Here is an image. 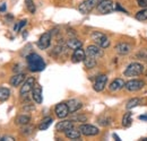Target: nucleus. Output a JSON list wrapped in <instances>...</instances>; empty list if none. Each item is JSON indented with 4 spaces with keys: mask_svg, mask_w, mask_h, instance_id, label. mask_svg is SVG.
<instances>
[{
    "mask_svg": "<svg viewBox=\"0 0 147 141\" xmlns=\"http://www.w3.org/2000/svg\"><path fill=\"white\" fill-rule=\"evenodd\" d=\"M6 10V3H2L1 6H0V13H2V11H5Z\"/></svg>",
    "mask_w": 147,
    "mask_h": 141,
    "instance_id": "obj_38",
    "label": "nucleus"
},
{
    "mask_svg": "<svg viewBox=\"0 0 147 141\" xmlns=\"http://www.w3.org/2000/svg\"><path fill=\"white\" fill-rule=\"evenodd\" d=\"M0 140H6V141H14L15 139L13 138V137H2V138H0Z\"/></svg>",
    "mask_w": 147,
    "mask_h": 141,
    "instance_id": "obj_37",
    "label": "nucleus"
},
{
    "mask_svg": "<svg viewBox=\"0 0 147 141\" xmlns=\"http://www.w3.org/2000/svg\"><path fill=\"white\" fill-rule=\"evenodd\" d=\"M86 55L92 56L94 59H100L104 55V51L98 45H88L86 49Z\"/></svg>",
    "mask_w": 147,
    "mask_h": 141,
    "instance_id": "obj_8",
    "label": "nucleus"
},
{
    "mask_svg": "<svg viewBox=\"0 0 147 141\" xmlns=\"http://www.w3.org/2000/svg\"><path fill=\"white\" fill-rule=\"evenodd\" d=\"M66 46L70 50H76V49H79L83 46V42L78 38H69L66 43Z\"/></svg>",
    "mask_w": 147,
    "mask_h": 141,
    "instance_id": "obj_20",
    "label": "nucleus"
},
{
    "mask_svg": "<svg viewBox=\"0 0 147 141\" xmlns=\"http://www.w3.org/2000/svg\"><path fill=\"white\" fill-rule=\"evenodd\" d=\"M25 5H26V8L27 10L31 13V14H34L36 8H35V5L33 2V0H25Z\"/></svg>",
    "mask_w": 147,
    "mask_h": 141,
    "instance_id": "obj_30",
    "label": "nucleus"
},
{
    "mask_svg": "<svg viewBox=\"0 0 147 141\" xmlns=\"http://www.w3.org/2000/svg\"><path fill=\"white\" fill-rule=\"evenodd\" d=\"M53 122V119L52 117H50V116H48V117H44L41 122H40V125H38V130H41V131H43V130H47V129H49V126L52 124Z\"/></svg>",
    "mask_w": 147,
    "mask_h": 141,
    "instance_id": "obj_22",
    "label": "nucleus"
},
{
    "mask_svg": "<svg viewBox=\"0 0 147 141\" xmlns=\"http://www.w3.org/2000/svg\"><path fill=\"white\" fill-rule=\"evenodd\" d=\"M91 38L102 49H107V48L110 46V40L107 37L105 34H103L101 32H92Z\"/></svg>",
    "mask_w": 147,
    "mask_h": 141,
    "instance_id": "obj_2",
    "label": "nucleus"
},
{
    "mask_svg": "<svg viewBox=\"0 0 147 141\" xmlns=\"http://www.w3.org/2000/svg\"><path fill=\"white\" fill-rule=\"evenodd\" d=\"M145 86V83L139 79H131L125 84V87L129 91H138Z\"/></svg>",
    "mask_w": 147,
    "mask_h": 141,
    "instance_id": "obj_9",
    "label": "nucleus"
},
{
    "mask_svg": "<svg viewBox=\"0 0 147 141\" xmlns=\"http://www.w3.org/2000/svg\"><path fill=\"white\" fill-rule=\"evenodd\" d=\"M96 9L100 14H110L111 11L114 10V3L112 0H100L96 6Z\"/></svg>",
    "mask_w": 147,
    "mask_h": 141,
    "instance_id": "obj_4",
    "label": "nucleus"
},
{
    "mask_svg": "<svg viewBox=\"0 0 147 141\" xmlns=\"http://www.w3.org/2000/svg\"><path fill=\"white\" fill-rule=\"evenodd\" d=\"M125 84H126V83H125L123 79L117 78V79H114V80L111 83L109 88H110L111 91H118V90H120V89H122L125 87Z\"/></svg>",
    "mask_w": 147,
    "mask_h": 141,
    "instance_id": "obj_18",
    "label": "nucleus"
},
{
    "mask_svg": "<svg viewBox=\"0 0 147 141\" xmlns=\"http://www.w3.org/2000/svg\"><path fill=\"white\" fill-rule=\"evenodd\" d=\"M83 62H84V64H85V67L87 69H93L96 66V59H94L92 56H88V55L85 56V59H84Z\"/></svg>",
    "mask_w": 147,
    "mask_h": 141,
    "instance_id": "obj_24",
    "label": "nucleus"
},
{
    "mask_svg": "<svg viewBox=\"0 0 147 141\" xmlns=\"http://www.w3.org/2000/svg\"><path fill=\"white\" fill-rule=\"evenodd\" d=\"M33 130H34L33 126H28V124H26V125H23V128H22V133L25 134V136H30Z\"/></svg>",
    "mask_w": 147,
    "mask_h": 141,
    "instance_id": "obj_31",
    "label": "nucleus"
},
{
    "mask_svg": "<svg viewBox=\"0 0 147 141\" xmlns=\"http://www.w3.org/2000/svg\"><path fill=\"white\" fill-rule=\"evenodd\" d=\"M35 84V79L33 77H28L24 83H23V86L20 88V96L22 97H27V95L32 91L33 86Z\"/></svg>",
    "mask_w": 147,
    "mask_h": 141,
    "instance_id": "obj_6",
    "label": "nucleus"
},
{
    "mask_svg": "<svg viewBox=\"0 0 147 141\" xmlns=\"http://www.w3.org/2000/svg\"><path fill=\"white\" fill-rule=\"evenodd\" d=\"M70 128H74V121H71V120L60 121V122H58L57 125H55V130L58 132H65V131H67Z\"/></svg>",
    "mask_w": 147,
    "mask_h": 141,
    "instance_id": "obj_15",
    "label": "nucleus"
},
{
    "mask_svg": "<svg viewBox=\"0 0 147 141\" xmlns=\"http://www.w3.org/2000/svg\"><path fill=\"white\" fill-rule=\"evenodd\" d=\"M85 56H86V52H85L82 48L76 49V50H74V53H73V55H71V61H73L74 63L83 62L84 59H85Z\"/></svg>",
    "mask_w": 147,
    "mask_h": 141,
    "instance_id": "obj_14",
    "label": "nucleus"
},
{
    "mask_svg": "<svg viewBox=\"0 0 147 141\" xmlns=\"http://www.w3.org/2000/svg\"><path fill=\"white\" fill-rule=\"evenodd\" d=\"M97 3H98V0H85L78 6V10L84 15L90 14L93 9L97 6Z\"/></svg>",
    "mask_w": 147,
    "mask_h": 141,
    "instance_id": "obj_5",
    "label": "nucleus"
},
{
    "mask_svg": "<svg viewBox=\"0 0 147 141\" xmlns=\"http://www.w3.org/2000/svg\"><path fill=\"white\" fill-rule=\"evenodd\" d=\"M25 73H16V75H14L11 78H10V80H9V84L11 85V86H14V87H18L19 85H22L24 81H25Z\"/></svg>",
    "mask_w": 147,
    "mask_h": 141,
    "instance_id": "obj_16",
    "label": "nucleus"
},
{
    "mask_svg": "<svg viewBox=\"0 0 147 141\" xmlns=\"http://www.w3.org/2000/svg\"><path fill=\"white\" fill-rule=\"evenodd\" d=\"M131 113L130 112H127L125 115H123V117H122V125L125 126V128H129L130 125H131Z\"/></svg>",
    "mask_w": 147,
    "mask_h": 141,
    "instance_id": "obj_26",
    "label": "nucleus"
},
{
    "mask_svg": "<svg viewBox=\"0 0 147 141\" xmlns=\"http://www.w3.org/2000/svg\"><path fill=\"white\" fill-rule=\"evenodd\" d=\"M26 61H27V66L28 69L32 72H38L45 69V62L42 59V56H40L36 53H31L26 56Z\"/></svg>",
    "mask_w": 147,
    "mask_h": 141,
    "instance_id": "obj_1",
    "label": "nucleus"
},
{
    "mask_svg": "<svg viewBox=\"0 0 147 141\" xmlns=\"http://www.w3.org/2000/svg\"><path fill=\"white\" fill-rule=\"evenodd\" d=\"M107 83H108V77H107L105 75H101V76H98V77L95 79V83H94L93 88H94L95 91L100 93V91H102L103 89L105 88Z\"/></svg>",
    "mask_w": 147,
    "mask_h": 141,
    "instance_id": "obj_12",
    "label": "nucleus"
},
{
    "mask_svg": "<svg viewBox=\"0 0 147 141\" xmlns=\"http://www.w3.org/2000/svg\"><path fill=\"white\" fill-rule=\"evenodd\" d=\"M79 131L82 134L86 136V137H93V136H97L100 133V130L91 124H82L79 126Z\"/></svg>",
    "mask_w": 147,
    "mask_h": 141,
    "instance_id": "obj_7",
    "label": "nucleus"
},
{
    "mask_svg": "<svg viewBox=\"0 0 147 141\" xmlns=\"http://www.w3.org/2000/svg\"><path fill=\"white\" fill-rule=\"evenodd\" d=\"M65 134H66V137L68 138V139H71V140H77V139H79L80 138V131L79 130H77V129H75V128H70V129H68L67 131H65Z\"/></svg>",
    "mask_w": 147,
    "mask_h": 141,
    "instance_id": "obj_21",
    "label": "nucleus"
},
{
    "mask_svg": "<svg viewBox=\"0 0 147 141\" xmlns=\"http://www.w3.org/2000/svg\"><path fill=\"white\" fill-rule=\"evenodd\" d=\"M144 72V66L139 62H132L130 63L125 70V76L126 77H136L139 76Z\"/></svg>",
    "mask_w": 147,
    "mask_h": 141,
    "instance_id": "obj_3",
    "label": "nucleus"
},
{
    "mask_svg": "<svg viewBox=\"0 0 147 141\" xmlns=\"http://www.w3.org/2000/svg\"><path fill=\"white\" fill-rule=\"evenodd\" d=\"M67 51L66 50V48L65 46H61V45H58V46H55V50H53V53L57 54V55H61L62 53H65Z\"/></svg>",
    "mask_w": 147,
    "mask_h": 141,
    "instance_id": "obj_34",
    "label": "nucleus"
},
{
    "mask_svg": "<svg viewBox=\"0 0 147 141\" xmlns=\"http://www.w3.org/2000/svg\"><path fill=\"white\" fill-rule=\"evenodd\" d=\"M55 115H57V117H59V119L67 117L68 114H69V109H68L67 103H59V104H57L55 107Z\"/></svg>",
    "mask_w": 147,
    "mask_h": 141,
    "instance_id": "obj_11",
    "label": "nucleus"
},
{
    "mask_svg": "<svg viewBox=\"0 0 147 141\" xmlns=\"http://www.w3.org/2000/svg\"><path fill=\"white\" fill-rule=\"evenodd\" d=\"M97 122L102 126H108V125H110L112 123V119L109 117V116H103V117H100Z\"/></svg>",
    "mask_w": 147,
    "mask_h": 141,
    "instance_id": "obj_29",
    "label": "nucleus"
},
{
    "mask_svg": "<svg viewBox=\"0 0 147 141\" xmlns=\"http://www.w3.org/2000/svg\"><path fill=\"white\" fill-rule=\"evenodd\" d=\"M115 51L120 55H127L131 51V46L129 44H127V43L122 42V43H119V44L115 45Z\"/></svg>",
    "mask_w": 147,
    "mask_h": 141,
    "instance_id": "obj_17",
    "label": "nucleus"
},
{
    "mask_svg": "<svg viewBox=\"0 0 147 141\" xmlns=\"http://www.w3.org/2000/svg\"><path fill=\"white\" fill-rule=\"evenodd\" d=\"M140 103H142V99H139V98H132V99H130L128 103H127L126 108H127V109H131V108L138 106Z\"/></svg>",
    "mask_w": 147,
    "mask_h": 141,
    "instance_id": "obj_27",
    "label": "nucleus"
},
{
    "mask_svg": "<svg viewBox=\"0 0 147 141\" xmlns=\"http://www.w3.org/2000/svg\"><path fill=\"white\" fill-rule=\"evenodd\" d=\"M71 121H74V122H86L87 121V116H85V115H76V116H73Z\"/></svg>",
    "mask_w": 147,
    "mask_h": 141,
    "instance_id": "obj_33",
    "label": "nucleus"
},
{
    "mask_svg": "<svg viewBox=\"0 0 147 141\" xmlns=\"http://www.w3.org/2000/svg\"><path fill=\"white\" fill-rule=\"evenodd\" d=\"M32 97L34 99V102L37 104H41L42 101H43V97H42V87L40 84H34L33 89H32Z\"/></svg>",
    "mask_w": 147,
    "mask_h": 141,
    "instance_id": "obj_13",
    "label": "nucleus"
},
{
    "mask_svg": "<svg viewBox=\"0 0 147 141\" xmlns=\"http://www.w3.org/2000/svg\"><path fill=\"white\" fill-rule=\"evenodd\" d=\"M138 2V6L142 7V8H146L147 7V0H137Z\"/></svg>",
    "mask_w": 147,
    "mask_h": 141,
    "instance_id": "obj_36",
    "label": "nucleus"
},
{
    "mask_svg": "<svg viewBox=\"0 0 147 141\" xmlns=\"http://www.w3.org/2000/svg\"><path fill=\"white\" fill-rule=\"evenodd\" d=\"M10 97V90L6 87H0V102H5Z\"/></svg>",
    "mask_w": 147,
    "mask_h": 141,
    "instance_id": "obj_25",
    "label": "nucleus"
},
{
    "mask_svg": "<svg viewBox=\"0 0 147 141\" xmlns=\"http://www.w3.org/2000/svg\"><path fill=\"white\" fill-rule=\"evenodd\" d=\"M137 58H139V59H143V60H147V49L140 50L139 52L137 53Z\"/></svg>",
    "mask_w": 147,
    "mask_h": 141,
    "instance_id": "obj_35",
    "label": "nucleus"
},
{
    "mask_svg": "<svg viewBox=\"0 0 147 141\" xmlns=\"http://www.w3.org/2000/svg\"><path fill=\"white\" fill-rule=\"evenodd\" d=\"M139 119L140 120H144V121H147V115H140Z\"/></svg>",
    "mask_w": 147,
    "mask_h": 141,
    "instance_id": "obj_39",
    "label": "nucleus"
},
{
    "mask_svg": "<svg viewBox=\"0 0 147 141\" xmlns=\"http://www.w3.org/2000/svg\"><path fill=\"white\" fill-rule=\"evenodd\" d=\"M136 19L139 20V21H144V20H147V8L138 11L136 14Z\"/></svg>",
    "mask_w": 147,
    "mask_h": 141,
    "instance_id": "obj_28",
    "label": "nucleus"
},
{
    "mask_svg": "<svg viewBox=\"0 0 147 141\" xmlns=\"http://www.w3.org/2000/svg\"><path fill=\"white\" fill-rule=\"evenodd\" d=\"M51 45V32H47L42 34L37 41V46L41 50H47Z\"/></svg>",
    "mask_w": 147,
    "mask_h": 141,
    "instance_id": "obj_10",
    "label": "nucleus"
},
{
    "mask_svg": "<svg viewBox=\"0 0 147 141\" xmlns=\"http://www.w3.org/2000/svg\"><path fill=\"white\" fill-rule=\"evenodd\" d=\"M30 122H31V117L28 115H18L15 120V123L17 125H22V126L28 124Z\"/></svg>",
    "mask_w": 147,
    "mask_h": 141,
    "instance_id": "obj_23",
    "label": "nucleus"
},
{
    "mask_svg": "<svg viewBox=\"0 0 147 141\" xmlns=\"http://www.w3.org/2000/svg\"><path fill=\"white\" fill-rule=\"evenodd\" d=\"M27 24V20L26 19H23V20H20V21H18L16 25H15V27H14V31L15 32H18V31H20L25 25Z\"/></svg>",
    "mask_w": 147,
    "mask_h": 141,
    "instance_id": "obj_32",
    "label": "nucleus"
},
{
    "mask_svg": "<svg viewBox=\"0 0 147 141\" xmlns=\"http://www.w3.org/2000/svg\"><path fill=\"white\" fill-rule=\"evenodd\" d=\"M67 106H68L69 113H75V112L79 111L83 107V104L77 99H70V101L67 102Z\"/></svg>",
    "mask_w": 147,
    "mask_h": 141,
    "instance_id": "obj_19",
    "label": "nucleus"
}]
</instances>
